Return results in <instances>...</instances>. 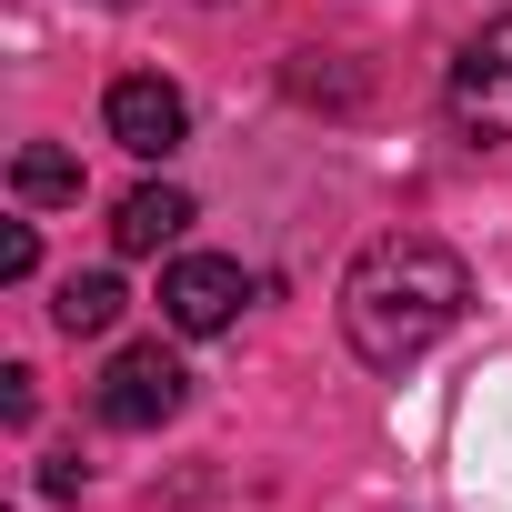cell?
Segmentation results:
<instances>
[{
  "label": "cell",
  "instance_id": "obj_2",
  "mask_svg": "<svg viewBox=\"0 0 512 512\" xmlns=\"http://www.w3.org/2000/svg\"><path fill=\"white\" fill-rule=\"evenodd\" d=\"M181 392H191V372H181L161 342H131V352H111V372H101L91 412H101L111 432H161V422L181 412Z\"/></svg>",
  "mask_w": 512,
  "mask_h": 512
},
{
  "label": "cell",
  "instance_id": "obj_6",
  "mask_svg": "<svg viewBox=\"0 0 512 512\" xmlns=\"http://www.w3.org/2000/svg\"><path fill=\"white\" fill-rule=\"evenodd\" d=\"M181 231H191V191H171V181H151V191H131V201L111 211V241L131 251V262L161 251V241H181Z\"/></svg>",
  "mask_w": 512,
  "mask_h": 512
},
{
  "label": "cell",
  "instance_id": "obj_10",
  "mask_svg": "<svg viewBox=\"0 0 512 512\" xmlns=\"http://www.w3.org/2000/svg\"><path fill=\"white\" fill-rule=\"evenodd\" d=\"M0 412H11V422H31V412H41V392H31V372H21V362L0 372Z\"/></svg>",
  "mask_w": 512,
  "mask_h": 512
},
{
  "label": "cell",
  "instance_id": "obj_5",
  "mask_svg": "<svg viewBox=\"0 0 512 512\" xmlns=\"http://www.w3.org/2000/svg\"><path fill=\"white\" fill-rule=\"evenodd\" d=\"M241 302H251V272L221 262V251H191V262L161 272V312H171V332H191V342H201V332H231Z\"/></svg>",
  "mask_w": 512,
  "mask_h": 512
},
{
  "label": "cell",
  "instance_id": "obj_4",
  "mask_svg": "<svg viewBox=\"0 0 512 512\" xmlns=\"http://www.w3.org/2000/svg\"><path fill=\"white\" fill-rule=\"evenodd\" d=\"M101 121H111V141H121L131 161H171V151L191 141V101H181L161 71H131V81H111Z\"/></svg>",
  "mask_w": 512,
  "mask_h": 512
},
{
  "label": "cell",
  "instance_id": "obj_9",
  "mask_svg": "<svg viewBox=\"0 0 512 512\" xmlns=\"http://www.w3.org/2000/svg\"><path fill=\"white\" fill-rule=\"evenodd\" d=\"M31 272H41V231L11 221V231H0V282H31Z\"/></svg>",
  "mask_w": 512,
  "mask_h": 512
},
{
  "label": "cell",
  "instance_id": "obj_11",
  "mask_svg": "<svg viewBox=\"0 0 512 512\" xmlns=\"http://www.w3.org/2000/svg\"><path fill=\"white\" fill-rule=\"evenodd\" d=\"M41 492H81V452H41Z\"/></svg>",
  "mask_w": 512,
  "mask_h": 512
},
{
  "label": "cell",
  "instance_id": "obj_12",
  "mask_svg": "<svg viewBox=\"0 0 512 512\" xmlns=\"http://www.w3.org/2000/svg\"><path fill=\"white\" fill-rule=\"evenodd\" d=\"M101 11H131V0H101Z\"/></svg>",
  "mask_w": 512,
  "mask_h": 512
},
{
  "label": "cell",
  "instance_id": "obj_8",
  "mask_svg": "<svg viewBox=\"0 0 512 512\" xmlns=\"http://www.w3.org/2000/svg\"><path fill=\"white\" fill-rule=\"evenodd\" d=\"M11 191H21L31 211H51V201H81V161H71V151H51V141H31V151L11 161Z\"/></svg>",
  "mask_w": 512,
  "mask_h": 512
},
{
  "label": "cell",
  "instance_id": "obj_3",
  "mask_svg": "<svg viewBox=\"0 0 512 512\" xmlns=\"http://www.w3.org/2000/svg\"><path fill=\"white\" fill-rule=\"evenodd\" d=\"M442 101H452V121H462L472 141H512V21H482V31L462 41Z\"/></svg>",
  "mask_w": 512,
  "mask_h": 512
},
{
  "label": "cell",
  "instance_id": "obj_1",
  "mask_svg": "<svg viewBox=\"0 0 512 512\" xmlns=\"http://www.w3.org/2000/svg\"><path fill=\"white\" fill-rule=\"evenodd\" d=\"M472 302V272H462V251L432 241V231H382L362 262L342 272V332L372 372H402L422 362Z\"/></svg>",
  "mask_w": 512,
  "mask_h": 512
},
{
  "label": "cell",
  "instance_id": "obj_7",
  "mask_svg": "<svg viewBox=\"0 0 512 512\" xmlns=\"http://www.w3.org/2000/svg\"><path fill=\"white\" fill-rule=\"evenodd\" d=\"M121 302H131V292H121L111 272H71V282H61V302H51V322L81 342V332H111V322H121Z\"/></svg>",
  "mask_w": 512,
  "mask_h": 512
}]
</instances>
